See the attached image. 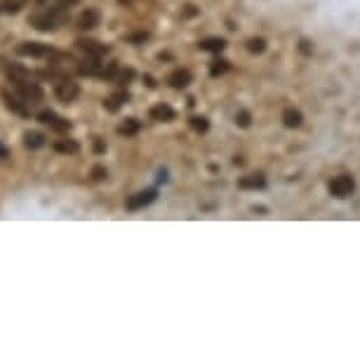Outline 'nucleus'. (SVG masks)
<instances>
[{"mask_svg": "<svg viewBox=\"0 0 360 360\" xmlns=\"http://www.w3.org/2000/svg\"><path fill=\"white\" fill-rule=\"evenodd\" d=\"M353 191H356V182H353V177H349V175L334 177L330 182V194L334 198H349Z\"/></svg>", "mask_w": 360, "mask_h": 360, "instance_id": "nucleus-5", "label": "nucleus"}, {"mask_svg": "<svg viewBox=\"0 0 360 360\" xmlns=\"http://www.w3.org/2000/svg\"><path fill=\"white\" fill-rule=\"evenodd\" d=\"M104 71H107V66L99 61V57H92V54H88L83 61L78 64V73L80 76H99V78H104Z\"/></svg>", "mask_w": 360, "mask_h": 360, "instance_id": "nucleus-9", "label": "nucleus"}, {"mask_svg": "<svg viewBox=\"0 0 360 360\" xmlns=\"http://www.w3.org/2000/svg\"><path fill=\"white\" fill-rule=\"evenodd\" d=\"M226 71H228V61H224V59H217L212 64V68H210V73H212L214 78L221 76V73H226Z\"/></svg>", "mask_w": 360, "mask_h": 360, "instance_id": "nucleus-26", "label": "nucleus"}, {"mask_svg": "<svg viewBox=\"0 0 360 360\" xmlns=\"http://www.w3.org/2000/svg\"><path fill=\"white\" fill-rule=\"evenodd\" d=\"M17 54H22V57H52L54 49L49 45H42V42H22V45H17Z\"/></svg>", "mask_w": 360, "mask_h": 360, "instance_id": "nucleus-6", "label": "nucleus"}, {"mask_svg": "<svg viewBox=\"0 0 360 360\" xmlns=\"http://www.w3.org/2000/svg\"><path fill=\"white\" fill-rule=\"evenodd\" d=\"M153 201H156V189H148V191H139V194L130 196L125 201V208L130 212H136V210H144L148 208Z\"/></svg>", "mask_w": 360, "mask_h": 360, "instance_id": "nucleus-7", "label": "nucleus"}, {"mask_svg": "<svg viewBox=\"0 0 360 360\" xmlns=\"http://www.w3.org/2000/svg\"><path fill=\"white\" fill-rule=\"evenodd\" d=\"M68 10H57V8H40L36 15L29 17V24L38 31H57L64 24H68Z\"/></svg>", "mask_w": 360, "mask_h": 360, "instance_id": "nucleus-1", "label": "nucleus"}, {"mask_svg": "<svg viewBox=\"0 0 360 360\" xmlns=\"http://www.w3.org/2000/svg\"><path fill=\"white\" fill-rule=\"evenodd\" d=\"M127 99H130L127 92H116L114 97H109L107 102H104V109L111 111V114H116V111L120 109L123 104H127Z\"/></svg>", "mask_w": 360, "mask_h": 360, "instance_id": "nucleus-16", "label": "nucleus"}, {"mask_svg": "<svg viewBox=\"0 0 360 360\" xmlns=\"http://www.w3.org/2000/svg\"><path fill=\"white\" fill-rule=\"evenodd\" d=\"M80 95V88L76 80L71 78H59L57 85H54V97L59 99L61 104H73Z\"/></svg>", "mask_w": 360, "mask_h": 360, "instance_id": "nucleus-3", "label": "nucleus"}, {"mask_svg": "<svg viewBox=\"0 0 360 360\" xmlns=\"http://www.w3.org/2000/svg\"><path fill=\"white\" fill-rule=\"evenodd\" d=\"M141 130V123L136 120V118H127L125 123H120V125H118V134H123V136H132V134H136Z\"/></svg>", "mask_w": 360, "mask_h": 360, "instance_id": "nucleus-18", "label": "nucleus"}, {"mask_svg": "<svg viewBox=\"0 0 360 360\" xmlns=\"http://www.w3.org/2000/svg\"><path fill=\"white\" fill-rule=\"evenodd\" d=\"M132 78H134L132 68H120V66H118V71L114 73V78H111V80H114V83H118V85H127Z\"/></svg>", "mask_w": 360, "mask_h": 360, "instance_id": "nucleus-23", "label": "nucleus"}, {"mask_svg": "<svg viewBox=\"0 0 360 360\" xmlns=\"http://www.w3.org/2000/svg\"><path fill=\"white\" fill-rule=\"evenodd\" d=\"M80 144L76 139H57L54 141V151L57 153H78Z\"/></svg>", "mask_w": 360, "mask_h": 360, "instance_id": "nucleus-19", "label": "nucleus"}, {"mask_svg": "<svg viewBox=\"0 0 360 360\" xmlns=\"http://www.w3.org/2000/svg\"><path fill=\"white\" fill-rule=\"evenodd\" d=\"M148 116H151V120H158V123H172L177 118L175 109L167 107V104H156V107H151Z\"/></svg>", "mask_w": 360, "mask_h": 360, "instance_id": "nucleus-12", "label": "nucleus"}, {"mask_svg": "<svg viewBox=\"0 0 360 360\" xmlns=\"http://www.w3.org/2000/svg\"><path fill=\"white\" fill-rule=\"evenodd\" d=\"M148 38V33H134V36H127V40H132V42H144Z\"/></svg>", "mask_w": 360, "mask_h": 360, "instance_id": "nucleus-29", "label": "nucleus"}, {"mask_svg": "<svg viewBox=\"0 0 360 360\" xmlns=\"http://www.w3.org/2000/svg\"><path fill=\"white\" fill-rule=\"evenodd\" d=\"M247 49H250L252 54H262L266 49V40L264 38H252L250 42H247Z\"/></svg>", "mask_w": 360, "mask_h": 360, "instance_id": "nucleus-24", "label": "nucleus"}, {"mask_svg": "<svg viewBox=\"0 0 360 360\" xmlns=\"http://www.w3.org/2000/svg\"><path fill=\"white\" fill-rule=\"evenodd\" d=\"M29 0H3L0 3V15H17L22 8H26Z\"/></svg>", "mask_w": 360, "mask_h": 360, "instance_id": "nucleus-17", "label": "nucleus"}, {"mask_svg": "<svg viewBox=\"0 0 360 360\" xmlns=\"http://www.w3.org/2000/svg\"><path fill=\"white\" fill-rule=\"evenodd\" d=\"M302 120H304L302 111H297V109H292V107H288V109L283 111V123H285V127L295 130V127L302 125Z\"/></svg>", "mask_w": 360, "mask_h": 360, "instance_id": "nucleus-14", "label": "nucleus"}, {"mask_svg": "<svg viewBox=\"0 0 360 360\" xmlns=\"http://www.w3.org/2000/svg\"><path fill=\"white\" fill-rule=\"evenodd\" d=\"M191 127H194L196 132H208L210 123H208V118H201V116H196V118H191Z\"/></svg>", "mask_w": 360, "mask_h": 360, "instance_id": "nucleus-25", "label": "nucleus"}, {"mask_svg": "<svg viewBox=\"0 0 360 360\" xmlns=\"http://www.w3.org/2000/svg\"><path fill=\"white\" fill-rule=\"evenodd\" d=\"M76 45L83 49L85 54H92V57H104V54L109 52L107 45H102V42H97V40H88V38H80Z\"/></svg>", "mask_w": 360, "mask_h": 360, "instance_id": "nucleus-13", "label": "nucleus"}, {"mask_svg": "<svg viewBox=\"0 0 360 360\" xmlns=\"http://www.w3.org/2000/svg\"><path fill=\"white\" fill-rule=\"evenodd\" d=\"M38 120L42 123V125H47V127H52L54 132H68L71 130V123L64 120L61 116H57L54 111H40V116H38Z\"/></svg>", "mask_w": 360, "mask_h": 360, "instance_id": "nucleus-8", "label": "nucleus"}, {"mask_svg": "<svg viewBox=\"0 0 360 360\" xmlns=\"http://www.w3.org/2000/svg\"><path fill=\"white\" fill-rule=\"evenodd\" d=\"M12 85H15V90L19 92V97L24 99L26 104H40L42 102V88L38 83H36L33 78H19V80H12Z\"/></svg>", "mask_w": 360, "mask_h": 360, "instance_id": "nucleus-2", "label": "nucleus"}, {"mask_svg": "<svg viewBox=\"0 0 360 360\" xmlns=\"http://www.w3.org/2000/svg\"><path fill=\"white\" fill-rule=\"evenodd\" d=\"M78 0H38V8H57V10H68L71 5H76Z\"/></svg>", "mask_w": 360, "mask_h": 360, "instance_id": "nucleus-22", "label": "nucleus"}, {"mask_svg": "<svg viewBox=\"0 0 360 360\" xmlns=\"http://www.w3.org/2000/svg\"><path fill=\"white\" fill-rule=\"evenodd\" d=\"M299 49H302L304 54H311L313 52V47H311V42H308V40H302L299 42Z\"/></svg>", "mask_w": 360, "mask_h": 360, "instance_id": "nucleus-30", "label": "nucleus"}, {"mask_svg": "<svg viewBox=\"0 0 360 360\" xmlns=\"http://www.w3.org/2000/svg\"><path fill=\"white\" fill-rule=\"evenodd\" d=\"M201 49H208V52H221L226 47V40L224 38H208V40H201L198 42Z\"/></svg>", "mask_w": 360, "mask_h": 360, "instance_id": "nucleus-20", "label": "nucleus"}, {"mask_svg": "<svg viewBox=\"0 0 360 360\" xmlns=\"http://www.w3.org/2000/svg\"><path fill=\"white\" fill-rule=\"evenodd\" d=\"M235 123L247 127V125H250V114H245V111H243V114H238V116H235Z\"/></svg>", "mask_w": 360, "mask_h": 360, "instance_id": "nucleus-28", "label": "nucleus"}, {"mask_svg": "<svg viewBox=\"0 0 360 360\" xmlns=\"http://www.w3.org/2000/svg\"><path fill=\"white\" fill-rule=\"evenodd\" d=\"M5 158H10V148L3 144V141H0V160H5Z\"/></svg>", "mask_w": 360, "mask_h": 360, "instance_id": "nucleus-31", "label": "nucleus"}, {"mask_svg": "<svg viewBox=\"0 0 360 360\" xmlns=\"http://www.w3.org/2000/svg\"><path fill=\"white\" fill-rule=\"evenodd\" d=\"M24 144H26L29 148H40L45 146V136H42L40 132H24Z\"/></svg>", "mask_w": 360, "mask_h": 360, "instance_id": "nucleus-21", "label": "nucleus"}, {"mask_svg": "<svg viewBox=\"0 0 360 360\" xmlns=\"http://www.w3.org/2000/svg\"><path fill=\"white\" fill-rule=\"evenodd\" d=\"M95 151H97V153H104V151H107V146H104L102 139H95Z\"/></svg>", "mask_w": 360, "mask_h": 360, "instance_id": "nucleus-32", "label": "nucleus"}, {"mask_svg": "<svg viewBox=\"0 0 360 360\" xmlns=\"http://www.w3.org/2000/svg\"><path fill=\"white\" fill-rule=\"evenodd\" d=\"M240 189H245V191H257V189H264L266 186V179L262 175H250V177H243L238 182Z\"/></svg>", "mask_w": 360, "mask_h": 360, "instance_id": "nucleus-15", "label": "nucleus"}, {"mask_svg": "<svg viewBox=\"0 0 360 360\" xmlns=\"http://www.w3.org/2000/svg\"><path fill=\"white\" fill-rule=\"evenodd\" d=\"M191 80H194V73H191L189 68H177V71H172L170 76H167V83H170L172 88H177V90L189 88Z\"/></svg>", "mask_w": 360, "mask_h": 360, "instance_id": "nucleus-10", "label": "nucleus"}, {"mask_svg": "<svg viewBox=\"0 0 360 360\" xmlns=\"http://www.w3.org/2000/svg\"><path fill=\"white\" fill-rule=\"evenodd\" d=\"M0 97H3L5 107H8L12 114H17V116H22V118H29L31 116L29 104L19 97V92H17V95H12L8 88H3V90H0Z\"/></svg>", "mask_w": 360, "mask_h": 360, "instance_id": "nucleus-4", "label": "nucleus"}, {"mask_svg": "<svg viewBox=\"0 0 360 360\" xmlns=\"http://www.w3.org/2000/svg\"><path fill=\"white\" fill-rule=\"evenodd\" d=\"M99 22H102V15H99L97 10H92V8H88V10H83L80 12V17H78V29L80 31H90V29H97L99 26Z\"/></svg>", "mask_w": 360, "mask_h": 360, "instance_id": "nucleus-11", "label": "nucleus"}, {"mask_svg": "<svg viewBox=\"0 0 360 360\" xmlns=\"http://www.w3.org/2000/svg\"><path fill=\"white\" fill-rule=\"evenodd\" d=\"M107 177H109L107 167L97 165V167H95V170H92V179H97V182H102V179H107Z\"/></svg>", "mask_w": 360, "mask_h": 360, "instance_id": "nucleus-27", "label": "nucleus"}]
</instances>
